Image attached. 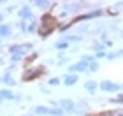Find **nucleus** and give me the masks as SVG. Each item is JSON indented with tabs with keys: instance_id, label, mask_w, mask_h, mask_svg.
I'll use <instances>...</instances> for the list:
<instances>
[{
	"instance_id": "obj_3",
	"label": "nucleus",
	"mask_w": 123,
	"mask_h": 116,
	"mask_svg": "<svg viewBox=\"0 0 123 116\" xmlns=\"http://www.w3.org/2000/svg\"><path fill=\"white\" fill-rule=\"evenodd\" d=\"M98 88L105 93H120V85L118 83H113V81H100L98 83Z\"/></svg>"
},
{
	"instance_id": "obj_25",
	"label": "nucleus",
	"mask_w": 123,
	"mask_h": 116,
	"mask_svg": "<svg viewBox=\"0 0 123 116\" xmlns=\"http://www.w3.org/2000/svg\"><path fill=\"white\" fill-rule=\"evenodd\" d=\"M93 56H95V60H100V58H105V56H107V53H105V51H98V53H95Z\"/></svg>"
},
{
	"instance_id": "obj_21",
	"label": "nucleus",
	"mask_w": 123,
	"mask_h": 116,
	"mask_svg": "<svg viewBox=\"0 0 123 116\" xmlns=\"http://www.w3.org/2000/svg\"><path fill=\"white\" fill-rule=\"evenodd\" d=\"M60 83H62L60 77H49L48 79V86H58Z\"/></svg>"
},
{
	"instance_id": "obj_37",
	"label": "nucleus",
	"mask_w": 123,
	"mask_h": 116,
	"mask_svg": "<svg viewBox=\"0 0 123 116\" xmlns=\"http://www.w3.org/2000/svg\"><path fill=\"white\" fill-rule=\"evenodd\" d=\"M120 93H123V83L120 85Z\"/></svg>"
},
{
	"instance_id": "obj_20",
	"label": "nucleus",
	"mask_w": 123,
	"mask_h": 116,
	"mask_svg": "<svg viewBox=\"0 0 123 116\" xmlns=\"http://www.w3.org/2000/svg\"><path fill=\"white\" fill-rule=\"evenodd\" d=\"M25 56H21V55H11V58H9V63H12V65H18L21 60H23Z\"/></svg>"
},
{
	"instance_id": "obj_13",
	"label": "nucleus",
	"mask_w": 123,
	"mask_h": 116,
	"mask_svg": "<svg viewBox=\"0 0 123 116\" xmlns=\"http://www.w3.org/2000/svg\"><path fill=\"white\" fill-rule=\"evenodd\" d=\"M48 116H67V114L62 111L58 106H55V107L49 106V107H48Z\"/></svg>"
},
{
	"instance_id": "obj_15",
	"label": "nucleus",
	"mask_w": 123,
	"mask_h": 116,
	"mask_svg": "<svg viewBox=\"0 0 123 116\" xmlns=\"http://www.w3.org/2000/svg\"><path fill=\"white\" fill-rule=\"evenodd\" d=\"M60 41H65V42H79L81 41V35H67L63 34L60 37Z\"/></svg>"
},
{
	"instance_id": "obj_24",
	"label": "nucleus",
	"mask_w": 123,
	"mask_h": 116,
	"mask_svg": "<svg viewBox=\"0 0 123 116\" xmlns=\"http://www.w3.org/2000/svg\"><path fill=\"white\" fill-rule=\"evenodd\" d=\"M111 102L113 104H123V93H118V97L111 98Z\"/></svg>"
},
{
	"instance_id": "obj_27",
	"label": "nucleus",
	"mask_w": 123,
	"mask_h": 116,
	"mask_svg": "<svg viewBox=\"0 0 123 116\" xmlns=\"http://www.w3.org/2000/svg\"><path fill=\"white\" fill-rule=\"evenodd\" d=\"M113 116H123V109H114V111H111Z\"/></svg>"
},
{
	"instance_id": "obj_42",
	"label": "nucleus",
	"mask_w": 123,
	"mask_h": 116,
	"mask_svg": "<svg viewBox=\"0 0 123 116\" xmlns=\"http://www.w3.org/2000/svg\"><path fill=\"white\" fill-rule=\"evenodd\" d=\"M0 44H2V39H0Z\"/></svg>"
},
{
	"instance_id": "obj_6",
	"label": "nucleus",
	"mask_w": 123,
	"mask_h": 116,
	"mask_svg": "<svg viewBox=\"0 0 123 116\" xmlns=\"http://www.w3.org/2000/svg\"><path fill=\"white\" fill-rule=\"evenodd\" d=\"M83 7H85V5H83V4H77V2H70V4H65V5H63V9H65L69 14H77Z\"/></svg>"
},
{
	"instance_id": "obj_7",
	"label": "nucleus",
	"mask_w": 123,
	"mask_h": 116,
	"mask_svg": "<svg viewBox=\"0 0 123 116\" xmlns=\"http://www.w3.org/2000/svg\"><path fill=\"white\" fill-rule=\"evenodd\" d=\"M77 81H79V76L77 74H65L63 76V85L65 86H76Z\"/></svg>"
},
{
	"instance_id": "obj_9",
	"label": "nucleus",
	"mask_w": 123,
	"mask_h": 116,
	"mask_svg": "<svg viewBox=\"0 0 123 116\" xmlns=\"http://www.w3.org/2000/svg\"><path fill=\"white\" fill-rule=\"evenodd\" d=\"M0 83H2V85H5V86H16V79H14V77L11 76L9 72H5V74L0 76Z\"/></svg>"
},
{
	"instance_id": "obj_31",
	"label": "nucleus",
	"mask_w": 123,
	"mask_h": 116,
	"mask_svg": "<svg viewBox=\"0 0 123 116\" xmlns=\"http://www.w3.org/2000/svg\"><path fill=\"white\" fill-rule=\"evenodd\" d=\"M97 116H113V114H111V111H100Z\"/></svg>"
},
{
	"instance_id": "obj_2",
	"label": "nucleus",
	"mask_w": 123,
	"mask_h": 116,
	"mask_svg": "<svg viewBox=\"0 0 123 116\" xmlns=\"http://www.w3.org/2000/svg\"><path fill=\"white\" fill-rule=\"evenodd\" d=\"M42 74H44V67H30V69H26L23 72V77H21V79L23 81H33V79H37V77L42 76Z\"/></svg>"
},
{
	"instance_id": "obj_17",
	"label": "nucleus",
	"mask_w": 123,
	"mask_h": 116,
	"mask_svg": "<svg viewBox=\"0 0 123 116\" xmlns=\"http://www.w3.org/2000/svg\"><path fill=\"white\" fill-rule=\"evenodd\" d=\"M37 30H39V21L33 18V19L30 21V25H28V30H26V34H35Z\"/></svg>"
},
{
	"instance_id": "obj_10",
	"label": "nucleus",
	"mask_w": 123,
	"mask_h": 116,
	"mask_svg": "<svg viewBox=\"0 0 123 116\" xmlns=\"http://www.w3.org/2000/svg\"><path fill=\"white\" fill-rule=\"evenodd\" d=\"M97 88H98V83H97V81H93V79H88V81H85V90H86L88 93H90V95H95Z\"/></svg>"
},
{
	"instance_id": "obj_16",
	"label": "nucleus",
	"mask_w": 123,
	"mask_h": 116,
	"mask_svg": "<svg viewBox=\"0 0 123 116\" xmlns=\"http://www.w3.org/2000/svg\"><path fill=\"white\" fill-rule=\"evenodd\" d=\"M55 49H56L58 53H63L69 49V42H65V41H58L56 44H55Z\"/></svg>"
},
{
	"instance_id": "obj_33",
	"label": "nucleus",
	"mask_w": 123,
	"mask_h": 116,
	"mask_svg": "<svg viewBox=\"0 0 123 116\" xmlns=\"http://www.w3.org/2000/svg\"><path fill=\"white\" fill-rule=\"evenodd\" d=\"M120 56H123V49H118V51H116V58H120Z\"/></svg>"
},
{
	"instance_id": "obj_36",
	"label": "nucleus",
	"mask_w": 123,
	"mask_h": 116,
	"mask_svg": "<svg viewBox=\"0 0 123 116\" xmlns=\"http://www.w3.org/2000/svg\"><path fill=\"white\" fill-rule=\"evenodd\" d=\"M0 25H4V12H0Z\"/></svg>"
},
{
	"instance_id": "obj_23",
	"label": "nucleus",
	"mask_w": 123,
	"mask_h": 116,
	"mask_svg": "<svg viewBox=\"0 0 123 116\" xmlns=\"http://www.w3.org/2000/svg\"><path fill=\"white\" fill-rule=\"evenodd\" d=\"M18 28L23 32V34H26V30H28V25H26V21H18Z\"/></svg>"
},
{
	"instance_id": "obj_29",
	"label": "nucleus",
	"mask_w": 123,
	"mask_h": 116,
	"mask_svg": "<svg viewBox=\"0 0 123 116\" xmlns=\"http://www.w3.org/2000/svg\"><path fill=\"white\" fill-rule=\"evenodd\" d=\"M102 44H104V48H111V46H113V41H111V39H107V41H104Z\"/></svg>"
},
{
	"instance_id": "obj_34",
	"label": "nucleus",
	"mask_w": 123,
	"mask_h": 116,
	"mask_svg": "<svg viewBox=\"0 0 123 116\" xmlns=\"http://www.w3.org/2000/svg\"><path fill=\"white\" fill-rule=\"evenodd\" d=\"M41 92H42V93H44V95H49V90H46V88H44V86H42V88H41Z\"/></svg>"
},
{
	"instance_id": "obj_32",
	"label": "nucleus",
	"mask_w": 123,
	"mask_h": 116,
	"mask_svg": "<svg viewBox=\"0 0 123 116\" xmlns=\"http://www.w3.org/2000/svg\"><path fill=\"white\" fill-rule=\"evenodd\" d=\"M14 100H16V102H21V100H23V95H19V93H16V95H14Z\"/></svg>"
},
{
	"instance_id": "obj_19",
	"label": "nucleus",
	"mask_w": 123,
	"mask_h": 116,
	"mask_svg": "<svg viewBox=\"0 0 123 116\" xmlns=\"http://www.w3.org/2000/svg\"><path fill=\"white\" fill-rule=\"evenodd\" d=\"M98 69H100V63L97 62V60H93V62L88 63V72H97Z\"/></svg>"
},
{
	"instance_id": "obj_35",
	"label": "nucleus",
	"mask_w": 123,
	"mask_h": 116,
	"mask_svg": "<svg viewBox=\"0 0 123 116\" xmlns=\"http://www.w3.org/2000/svg\"><path fill=\"white\" fill-rule=\"evenodd\" d=\"M86 30H88V25H83L81 28H79V32H86Z\"/></svg>"
},
{
	"instance_id": "obj_40",
	"label": "nucleus",
	"mask_w": 123,
	"mask_h": 116,
	"mask_svg": "<svg viewBox=\"0 0 123 116\" xmlns=\"http://www.w3.org/2000/svg\"><path fill=\"white\" fill-rule=\"evenodd\" d=\"M120 34H121V39H123V32H120Z\"/></svg>"
},
{
	"instance_id": "obj_28",
	"label": "nucleus",
	"mask_w": 123,
	"mask_h": 116,
	"mask_svg": "<svg viewBox=\"0 0 123 116\" xmlns=\"http://www.w3.org/2000/svg\"><path fill=\"white\" fill-rule=\"evenodd\" d=\"M107 60H116V51H111V53H107V56H105Z\"/></svg>"
},
{
	"instance_id": "obj_41",
	"label": "nucleus",
	"mask_w": 123,
	"mask_h": 116,
	"mask_svg": "<svg viewBox=\"0 0 123 116\" xmlns=\"http://www.w3.org/2000/svg\"><path fill=\"white\" fill-rule=\"evenodd\" d=\"M25 116H33V114H25Z\"/></svg>"
},
{
	"instance_id": "obj_22",
	"label": "nucleus",
	"mask_w": 123,
	"mask_h": 116,
	"mask_svg": "<svg viewBox=\"0 0 123 116\" xmlns=\"http://www.w3.org/2000/svg\"><path fill=\"white\" fill-rule=\"evenodd\" d=\"M92 49H93L95 53H98V51H105V48H104V44H102V42H95L93 46H92Z\"/></svg>"
},
{
	"instance_id": "obj_1",
	"label": "nucleus",
	"mask_w": 123,
	"mask_h": 116,
	"mask_svg": "<svg viewBox=\"0 0 123 116\" xmlns=\"http://www.w3.org/2000/svg\"><path fill=\"white\" fill-rule=\"evenodd\" d=\"M58 107L67 116H76V102L70 100V98H62V100H58Z\"/></svg>"
},
{
	"instance_id": "obj_30",
	"label": "nucleus",
	"mask_w": 123,
	"mask_h": 116,
	"mask_svg": "<svg viewBox=\"0 0 123 116\" xmlns=\"http://www.w3.org/2000/svg\"><path fill=\"white\" fill-rule=\"evenodd\" d=\"M107 39H109V37H107V32H102V34H100V41H102V42L107 41Z\"/></svg>"
},
{
	"instance_id": "obj_11",
	"label": "nucleus",
	"mask_w": 123,
	"mask_h": 116,
	"mask_svg": "<svg viewBox=\"0 0 123 116\" xmlns=\"http://www.w3.org/2000/svg\"><path fill=\"white\" fill-rule=\"evenodd\" d=\"M33 5L39 7V9H42V11H48V12H49V9L53 7V4L48 2V0H33Z\"/></svg>"
},
{
	"instance_id": "obj_12",
	"label": "nucleus",
	"mask_w": 123,
	"mask_h": 116,
	"mask_svg": "<svg viewBox=\"0 0 123 116\" xmlns=\"http://www.w3.org/2000/svg\"><path fill=\"white\" fill-rule=\"evenodd\" d=\"M33 116H48V107L46 106H35L30 109Z\"/></svg>"
},
{
	"instance_id": "obj_38",
	"label": "nucleus",
	"mask_w": 123,
	"mask_h": 116,
	"mask_svg": "<svg viewBox=\"0 0 123 116\" xmlns=\"http://www.w3.org/2000/svg\"><path fill=\"white\" fill-rule=\"evenodd\" d=\"M5 62H4V58H0V65H4Z\"/></svg>"
},
{
	"instance_id": "obj_26",
	"label": "nucleus",
	"mask_w": 123,
	"mask_h": 116,
	"mask_svg": "<svg viewBox=\"0 0 123 116\" xmlns=\"http://www.w3.org/2000/svg\"><path fill=\"white\" fill-rule=\"evenodd\" d=\"M67 62H69L67 58H60L58 62H56V65H58V67H63V65H67Z\"/></svg>"
},
{
	"instance_id": "obj_4",
	"label": "nucleus",
	"mask_w": 123,
	"mask_h": 116,
	"mask_svg": "<svg viewBox=\"0 0 123 116\" xmlns=\"http://www.w3.org/2000/svg\"><path fill=\"white\" fill-rule=\"evenodd\" d=\"M18 18H19V21H32L35 18V16H33V11H32V7L28 4L23 5V7L18 11Z\"/></svg>"
},
{
	"instance_id": "obj_18",
	"label": "nucleus",
	"mask_w": 123,
	"mask_h": 116,
	"mask_svg": "<svg viewBox=\"0 0 123 116\" xmlns=\"http://www.w3.org/2000/svg\"><path fill=\"white\" fill-rule=\"evenodd\" d=\"M32 49H33V44H32V42H23V44H21V51H23L25 56H26L28 53H32Z\"/></svg>"
},
{
	"instance_id": "obj_8",
	"label": "nucleus",
	"mask_w": 123,
	"mask_h": 116,
	"mask_svg": "<svg viewBox=\"0 0 123 116\" xmlns=\"http://www.w3.org/2000/svg\"><path fill=\"white\" fill-rule=\"evenodd\" d=\"M11 35H12V26H11L9 23L0 25V39H7Z\"/></svg>"
},
{
	"instance_id": "obj_14",
	"label": "nucleus",
	"mask_w": 123,
	"mask_h": 116,
	"mask_svg": "<svg viewBox=\"0 0 123 116\" xmlns=\"http://www.w3.org/2000/svg\"><path fill=\"white\" fill-rule=\"evenodd\" d=\"M0 95H2L4 100H14V95H16V93H12V90L4 88V90H0Z\"/></svg>"
},
{
	"instance_id": "obj_39",
	"label": "nucleus",
	"mask_w": 123,
	"mask_h": 116,
	"mask_svg": "<svg viewBox=\"0 0 123 116\" xmlns=\"http://www.w3.org/2000/svg\"><path fill=\"white\" fill-rule=\"evenodd\" d=\"M0 104H4V98H2V95H0Z\"/></svg>"
},
{
	"instance_id": "obj_5",
	"label": "nucleus",
	"mask_w": 123,
	"mask_h": 116,
	"mask_svg": "<svg viewBox=\"0 0 123 116\" xmlns=\"http://www.w3.org/2000/svg\"><path fill=\"white\" fill-rule=\"evenodd\" d=\"M77 72H88V63L79 60V62L69 65V74H77Z\"/></svg>"
}]
</instances>
